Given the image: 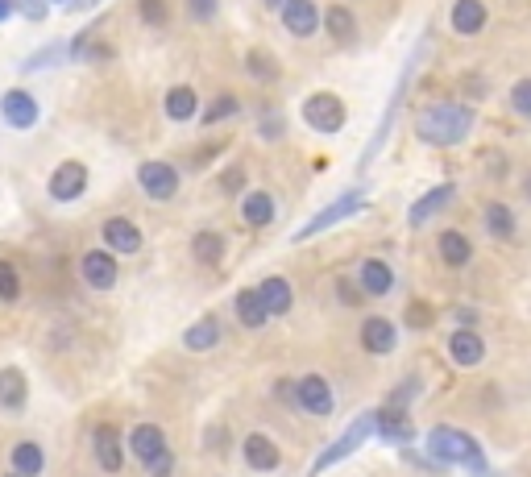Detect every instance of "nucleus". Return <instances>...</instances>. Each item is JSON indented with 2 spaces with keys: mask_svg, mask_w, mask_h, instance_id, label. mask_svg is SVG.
Here are the masks:
<instances>
[{
  "mask_svg": "<svg viewBox=\"0 0 531 477\" xmlns=\"http://www.w3.org/2000/svg\"><path fill=\"white\" fill-rule=\"evenodd\" d=\"M25 407H30V378L17 366H5L0 370V411L21 415Z\"/></svg>",
  "mask_w": 531,
  "mask_h": 477,
  "instance_id": "nucleus-25",
  "label": "nucleus"
},
{
  "mask_svg": "<svg viewBox=\"0 0 531 477\" xmlns=\"http://www.w3.org/2000/svg\"><path fill=\"white\" fill-rule=\"evenodd\" d=\"M258 137H262V142H283V137H287V117H283V108H278V104L258 112Z\"/></svg>",
  "mask_w": 531,
  "mask_h": 477,
  "instance_id": "nucleus-38",
  "label": "nucleus"
},
{
  "mask_svg": "<svg viewBox=\"0 0 531 477\" xmlns=\"http://www.w3.org/2000/svg\"><path fill=\"white\" fill-rule=\"evenodd\" d=\"M274 216H278L274 191H266V187H245L241 191V224L245 229H266V224H274Z\"/></svg>",
  "mask_w": 531,
  "mask_h": 477,
  "instance_id": "nucleus-18",
  "label": "nucleus"
},
{
  "mask_svg": "<svg viewBox=\"0 0 531 477\" xmlns=\"http://www.w3.org/2000/svg\"><path fill=\"white\" fill-rule=\"evenodd\" d=\"M473 125H478V108L461 100H436L415 112V137L432 150H453L465 146Z\"/></svg>",
  "mask_w": 531,
  "mask_h": 477,
  "instance_id": "nucleus-1",
  "label": "nucleus"
},
{
  "mask_svg": "<svg viewBox=\"0 0 531 477\" xmlns=\"http://www.w3.org/2000/svg\"><path fill=\"white\" fill-rule=\"evenodd\" d=\"M295 403L307 411V415H332L337 411V395H332V382L320 378V374H303L295 382Z\"/></svg>",
  "mask_w": 531,
  "mask_h": 477,
  "instance_id": "nucleus-14",
  "label": "nucleus"
},
{
  "mask_svg": "<svg viewBox=\"0 0 531 477\" xmlns=\"http://www.w3.org/2000/svg\"><path fill=\"white\" fill-rule=\"evenodd\" d=\"M349 5H353V0H349Z\"/></svg>",
  "mask_w": 531,
  "mask_h": 477,
  "instance_id": "nucleus-56",
  "label": "nucleus"
},
{
  "mask_svg": "<svg viewBox=\"0 0 531 477\" xmlns=\"http://www.w3.org/2000/svg\"><path fill=\"white\" fill-rule=\"evenodd\" d=\"M519 191H523V200H527V204H531V171H527V175H523V179H519Z\"/></svg>",
  "mask_w": 531,
  "mask_h": 477,
  "instance_id": "nucleus-50",
  "label": "nucleus"
},
{
  "mask_svg": "<svg viewBox=\"0 0 531 477\" xmlns=\"http://www.w3.org/2000/svg\"><path fill=\"white\" fill-rule=\"evenodd\" d=\"M370 208V195H366V187H345L337 200H332L328 208H320L307 224H299V229L291 233V245H303V241H312V237H320V233H328L332 224H341V220H349V216H357V212H366Z\"/></svg>",
  "mask_w": 531,
  "mask_h": 477,
  "instance_id": "nucleus-4",
  "label": "nucleus"
},
{
  "mask_svg": "<svg viewBox=\"0 0 531 477\" xmlns=\"http://www.w3.org/2000/svg\"><path fill=\"white\" fill-rule=\"evenodd\" d=\"M461 92H469V104H478L490 96V79L486 75H465L461 79Z\"/></svg>",
  "mask_w": 531,
  "mask_h": 477,
  "instance_id": "nucleus-45",
  "label": "nucleus"
},
{
  "mask_svg": "<svg viewBox=\"0 0 531 477\" xmlns=\"http://www.w3.org/2000/svg\"><path fill=\"white\" fill-rule=\"evenodd\" d=\"M9 477H21V473H9Z\"/></svg>",
  "mask_w": 531,
  "mask_h": 477,
  "instance_id": "nucleus-55",
  "label": "nucleus"
},
{
  "mask_svg": "<svg viewBox=\"0 0 531 477\" xmlns=\"http://www.w3.org/2000/svg\"><path fill=\"white\" fill-rule=\"evenodd\" d=\"M320 34H328V42L341 46V50L361 42V17L353 13L349 0H328L320 9Z\"/></svg>",
  "mask_w": 531,
  "mask_h": 477,
  "instance_id": "nucleus-8",
  "label": "nucleus"
},
{
  "mask_svg": "<svg viewBox=\"0 0 531 477\" xmlns=\"http://www.w3.org/2000/svg\"><path fill=\"white\" fill-rule=\"evenodd\" d=\"M233 117H241V100H237L233 92H220L208 108H200V125H204V129H216V125H225V121H233Z\"/></svg>",
  "mask_w": 531,
  "mask_h": 477,
  "instance_id": "nucleus-35",
  "label": "nucleus"
},
{
  "mask_svg": "<svg viewBox=\"0 0 531 477\" xmlns=\"http://www.w3.org/2000/svg\"><path fill=\"white\" fill-rule=\"evenodd\" d=\"M220 345V320L216 316H204V320H195L187 332H183V349L187 353H208Z\"/></svg>",
  "mask_w": 531,
  "mask_h": 477,
  "instance_id": "nucleus-33",
  "label": "nucleus"
},
{
  "mask_svg": "<svg viewBox=\"0 0 531 477\" xmlns=\"http://www.w3.org/2000/svg\"><path fill=\"white\" fill-rule=\"evenodd\" d=\"M100 237H104V249H113L117 258H129V254H137V249H142V229H137L129 216H108Z\"/></svg>",
  "mask_w": 531,
  "mask_h": 477,
  "instance_id": "nucleus-20",
  "label": "nucleus"
},
{
  "mask_svg": "<svg viewBox=\"0 0 531 477\" xmlns=\"http://www.w3.org/2000/svg\"><path fill=\"white\" fill-rule=\"evenodd\" d=\"M183 5H187V17L195 25H212L220 17V0H183Z\"/></svg>",
  "mask_w": 531,
  "mask_h": 477,
  "instance_id": "nucleus-42",
  "label": "nucleus"
},
{
  "mask_svg": "<svg viewBox=\"0 0 531 477\" xmlns=\"http://www.w3.org/2000/svg\"><path fill=\"white\" fill-rule=\"evenodd\" d=\"M258 299H262V307H266V316H287V312H291V303H295L291 278L270 274L266 283H258Z\"/></svg>",
  "mask_w": 531,
  "mask_h": 477,
  "instance_id": "nucleus-28",
  "label": "nucleus"
},
{
  "mask_svg": "<svg viewBox=\"0 0 531 477\" xmlns=\"http://www.w3.org/2000/svg\"><path fill=\"white\" fill-rule=\"evenodd\" d=\"M179 183H183V175H179L175 162L146 158L142 166H137V187H142V195L154 200V204H171L179 195Z\"/></svg>",
  "mask_w": 531,
  "mask_h": 477,
  "instance_id": "nucleus-7",
  "label": "nucleus"
},
{
  "mask_svg": "<svg viewBox=\"0 0 531 477\" xmlns=\"http://www.w3.org/2000/svg\"><path fill=\"white\" fill-rule=\"evenodd\" d=\"M225 249H229V241H225V233H216V229H200L191 237V258L200 266H220V262H225Z\"/></svg>",
  "mask_w": 531,
  "mask_h": 477,
  "instance_id": "nucleus-30",
  "label": "nucleus"
},
{
  "mask_svg": "<svg viewBox=\"0 0 531 477\" xmlns=\"http://www.w3.org/2000/svg\"><path fill=\"white\" fill-rule=\"evenodd\" d=\"M299 121L312 129V133H324V137L328 133H341L349 125V104L337 92H328V88L307 92L303 104H299Z\"/></svg>",
  "mask_w": 531,
  "mask_h": 477,
  "instance_id": "nucleus-6",
  "label": "nucleus"
},
{
  "mask_svg": "<svg viewBox=\"0 0 531 477\" xmlns=\"http://www.w3.org/2000/svg\"><path fill=\"white\" fill-rule=\"evenodd\" d=\"M171 0H137V21L146 25V30H166L171 25Z\"/></svg>",
  "mask_w": 531,
  "mask_h": 477,
  "instance_id": "nucleus-37",
  "label": "nucleus"
},
{
  "mask_svg": "<svg viewBox=\"0 0 531 477\" xmlns=\"http://www.w3.org/2000/svg\"><path fill=\"white\" fill-rule=\"evenodd\" d=\"M225 150H229L225 137H220V142H208V146H200V150L191 154V166H195V171H204V166H212V158H216V154H225Z\"/></svg>",
  "mask_w": 531,
  "mask_h": 477,
  "instance_id": "nucleus-44",
  "label": "nucleus"
},
{
  "mask_svg": "<svg viewBox=\"0 0 531 477\" xmlns=\"http://www.w3.org/2000/svg\"><path fill=\"white\" fill-rule=\"evenodd\" d=\"M0 299H5V303L21 299V274H17V266L5 262V258H0Z\"/></svg>",
  "mask_w": 531,
  "mask_h": 477,
  "instance_id": "nucleus-41",
  "label": "nucleus"
},
{
  "mask_svg": "<svg viewBox=\"0 0 531 477\" xmlns=\"http://www.w3.org/2000/svg\"><path fill=\"white\" fill-rule=\"evenodd\" d=\"M146 473H150V477H171V473H175V453H171V444H166L162 453L146 465Z\"/></svg>",
  "mask_w": 531,
  "mask_h": 477,
  "instance_id": "nucleus-47",
  "label": "nucleus"
},
{
  "mask_svg": "<svg viewBox=\"0 0 531 477\" xmlns=\"http://www.w3.org/2000/svg\"><path fill=\"white\" fill-rule=\"evenodd\" d=\"M258 5H262L266 13H278V5H283V0H258Z\"/></svg>",
  "mask_w": 531,
  "mask_h": 477,
  "instance_id": "nucleus-52",
  "label": "nucleus"
},
{
  "mask_svg": "<svg viewBox=\"0 0 531 477\" xmlns=\"http://www.w3.org/2000/svg\"><path fill=\"white\" fill-rule=\"evenodd\" d=\"M403 324L415 328V332H424V328L432 324V307H428V303H411V307H407V316H403Z\"/></svg>",
  "mask_w": 531,
  "mask_h": 477,
  "instance_id": "nucleus-46",
  "label": "nucleus"
},
{
  "mask_svg": "<svg viewBox=\"0 0 531 477\" xmlns=\"http://www.w3.org/2000/svg\"><path fill=\"white\" fill-rule=\"evenodd\" d=\"M241 457L254 473H274L278 465H283V453H278V444L266 432H249L241 440Z\"/></svg>",
  "mask_w": 531,
  "mask_h": 477,
  "instance_id": "nucleus-21",
  "label": "nucleus"
},
{
  "mask_svg": "<svg viewBox=\"0 0 531 477\" xmlns=\"http://www.w3.org/2000/svg\"><path fill=\"white\" fill-rule=\"evenodd\" d=\"M88 183H92V175H88V166L83 162H75V158H67V162H59L50 171V183H46V191H50V200H59V204H75L83 191H88Z\"/></svg>",
  "mask_w": 531,
  "mask_h": 477,
  "instance_id": "nucleus-10",
  "label": "nucleus"
},
{
  "mask_svg": "<svg viewBox=\"0 0 531 477\" xmlns=\"http://www.w3.org/2000/svg\"><path fill=\"white\" fill-rule=\"evenodd\" d=\"M337 291H341V303H361V299H366V295H361V287L357 283H349V278H341V283H337Z\"/></svg>",
  "mask_w": 531,
  "mask_h": 477,
  "instance_id": "nucleus-48",
  "label": "nucleus"
},
{
  "mask_svg": "<svg viewBox=\"0 0 531 477\" xmlns=\"http://www.w3.org/2000/svg\"><path fill=\"white\" fill-rule=\"evenodd\" d=\"M13 17V0H0V25H5Z\"/></svg>",
  "mask_w": 531,
  "mask_h": 477,
  "instance_id": "nucleus-51",
  "label": "nucleus"
},
{
  "mask_svg": "<svg viewBox=\"0 0 531 477\" xmlns=\"http://www.w3.org/2000/svg\"><path fill=\"white\" fill-rule=\"evenodd\" d=\"M13 13H21L25 21H46L50 17V0H13Z\"/></svg>",
  "mask_w": 531,
  "mask_h": 477,
  "instance_id": "nucleus-43",
  "label": "nucleus"
},
{
  "mask_svg": "<svg viewBox=\"0 0 531 477\" xmlns=\"http://www.w3.org/2000/svg\"><path fill=\"white\" fill-rule=\"evenodd\" d=\"M79 274L83 283H88L92 291H113L117 287V254L113 249H88V254L79 258Z\"/></svg>",
  "mask_w": 531,
  "mask_h": 477,
  "instance_id": "nucleus-15",
  "label": "nucleus"
},
{
  "mask_svg": "<svg viewBox=\"0 0 531 477\" xmlns=\"http://www.w3.org/2000/svg\"><path fill=\"white\" fill-rule=\"evenodd\" d=\"M59 63H67V42H50V46H38L30 59L21 63V71L25 75H34V71H46V67H59Z\"/></svg>",
  "mask_w": 531,
  "mask_h": 477,
  "instance_id": "nucleus-36",
  "label": "nucleus"
},
{
  "mask_svg": "<svg viewBox=\"0 0 531 477\" xmlns=\"http://www.w3.org/2000/svg\"><path fill=\"white\" fill-rule=\"evenodd\" d=\"M216 191H220V195H241V191H245V166H241V162L225 166V171L216 175Z\"/></svg>",
  "mask_w": 531,
  "mask_h": 477,
  "instance_id": "nucleus-40",
  "label": "nucleus"
},
{
  "mask_svg": "<svg viewBox=\"0 0 531 477\" xmlns=\"http://www.w3.org/2000/svg\"><path fill=\"white\" fill-rule=\"evenodd\" d=\"M424 453H428L440 469H449V465H461V469H469V473H486V469H490L486 448L473 440L469 432L449 428V424H440V428H432V432L424 436Z\"/></svg>",
  "mask_w": 531,
  "mask_h": 477,
  "instance_id": "nucleus-3",
  "label": "nucleus"
},
{
  "mask_svg": "<svg viewBox=\"0 0 531 477\" xmlns=\"http://www.w3.org/2000/svg\"><path fill=\"white\" fill-rule=\"evenodd\" d=\"M357 287H361V295H370V299H386L390 291H395V270H390V262H382V258H361Z\"/></svg>",
  "mask_w": 531,
  "mask_h": 477,
  "instance_id": "nucleus-22",
  "label": "nucleus"
},
{
  "mask_svg": "<svg viewBox=\"0 0 531 477\" xmlns=\"http://www.w3.org/2000/svg\"><path fill=\"white\" fill-rule=\"evenodd\" d=\"M453 200H457V183H436L432 191H424V195H419V200L407 208V229H424V224L436 220Z\"/></svg>",
  "mask_w": 531,
  "mask_h": 477,
  "instance_id": "nucleus-16",
  "label": "nucleus"
},
{
  "mask_svg": "<svg viewBox=\"0 0 531 477\" xmlns=\"http://www.w3.org/2000/svg\"><path fill=\"white\" fill-rule=\"evenodd\" d=\"M507 108H511V117H519L523 125H531V75H523V79L511 83Z\"/></svg>",
  "mask_w": 531,
  "mask_h": 477,
  "instance_id": "nucleus-39",
  "label": "nucleus"
},
{
  "mask_svg": "<svg viewBox=\"0 0 531 477\" xmlns=\"http://www.w3.org/2000/svg\"><path fill=\"white\" fill-rule=\"evenodd\" d=\"M92 453H96V465L104 473H121L125 469V440H121L117 424H96V432H92Z\"/></svg>",
  "mask_w": 531,
  "mask_h": 477,
  "instance_id": "nucleus-17",
  "label": "nucleus"
},
{
  "mask_svg": "<svg viewBox=\"0 0 531 477\" xmlns=\"http://www.w3.org/2000/svg\"><path fill=\"white\" fill-rule=\"evenodd\" d=\"M88 5H96V0H71L67 9H75V13H79V9H88Z\"/></svg>",
  "mask_w": 531,
  "mask_h": 477,
  "instance_id": "nucleus-53",
  "label": "nucleus"
},
{
  "mask_svg": "<svg viewBox=\"0 0 531 477\" xmlns=\"http://www.w3.org/2000/svg\"><path fill=\"white\" fill-rule=\"evenodd\" d=\"M166 448V432L158 428V424H137L133 432H129V453L142 461V465H150L158 453Z\"/></svg>",
  "mask_w": 531,
  "mask_h": 477,
  "instance_id": "nucleus-29",
  "label": "nucleus"
},
{
  "mask_svg": "<svg viewBox=\"0 0 531 477\" xmlns=\"http://www.w3.org/2000/svg\"><path fill=\"white\" fill-rule=\"evenodd\" d=\"M482 229L494 237V241H511L519 233V216L511 204H502V200H486L482 208Z\"/></svg>",
  "mask_w": 531,
  "mask_h": 477,
  "instance_id": "nucleus-27",
  "label": "nucleus"
},
{
  "mask_svg": "<svg viewBox=\"0 0 531 477\" xmlns=\"http://www.w3.org/2000/svg\"><path fill=\"white\" fill-rule=\"evenodd\" d=\"M233 312H237V324L241 328H249V332H258V328H266V307H262V299H258V287H245V291H237V299H233Z\"/></svg>",
  "mask_w": 531,
  "mask_h": 477,
  "instance_id": "nucleus-32",
  "label": "nucleus"
},
{
  "mask_svg": "<svg viewBox=\"0 0 531 477\" xmlns=\"http://www.w3.org/2000/svg\"><path fill=\"white\" fill-rule=\"evenodd\" d=\"M436 254L449 270H465L473 262V241L465 237V229H444L436 237Z\"/></svg>",
  "mask_w": 531,
  "mask_h": 477,
  "instance_id": "nucleus-26",
  "label": "nucleus"
},
{
  "mask_svg": "<svg viewBox=\"0 0 531 477\" xmlns=\"http://www.w3.org/2000/svg\"><path fill=\"white\" fill-rule=\"evenodd\" d=\"M374 436H382L386 444H411L415 440V428H411V415H407V407H378V424H374Z\"/></svg>",
  "mask_w": 531,
  "mask_h": 477,
  "instance_id": "nucleus-24",
  "label": "nucleus"
},
{
  "mask_svg": "<svg viewBox=\"0 0 531 477\" xmlns=\"http://www.w3.org/2000/svg\"><path fill=\"white\" fill-rule=\"evenodd\" d=\"M0 121H5L9 129L25 133V129H34L42 121V104L34 100V92H25V88H13L0 96Z\"/></svg>",
  "mask_w": 531,
  "mask_h": 477,
  "instance_id": "nucleus-12",
  "label": "nucleus"
},
{
  "mask_svg": "<svg viewBox=\"0 0 531 477\" xmlns=\"http://www.w3.org/2000/svg\"><path fill=\"white\" fill-rule=\"evenodd\" d=\"M490 25V5L486 0H449V30L453 38H482Z\"/></svg>",
  "mask_w": 531,
  "mask_h": 477,
  "instance_id": "nucleus-11",
  "label": "nucleus"
},
{
  "mask_svg": "<svg viewBox=\"0 0 531 477\" xmlns=\"http://www.w3.org/2000/svg\"><path fill=\"white\" fill-rule=\"evenodd\" d=\"M9 461H13V473H21V477H38V473L46 469V453H42V444H38V440H21V444H13Z\"/></svg>",
  "mask_w": 531,
  "mask_h": 477,
  "instance_id": "nucleus-34",
  "label": "nucleus"
},
{
  "mask_svg": "<svg viewBox=\"0 0 531 477\" xmlns=\"http://www.w3.org/2000/svg\"><path fill=\"white\" fill-rule=\"evenodd\" d=\"M50 5H71V0H50Z\"/></svg>",
  "mask_w": 531,
  "mask_h": 477,
  "instance_id": "nucleus-54",
  "label": "nucleus"
},
{
  "mask_svg": "<svg viewBox=\"0 0 531 477\" xmlns=\"http://www.w3.org/2000/svg\"><path fill=\"white\" fill-rule=\"evenodd\" d=\"M357 341L370 357H390L399 349V324L386 320V316H366L357 328Z\"/></svg>",
  "mask_w": 531,
  "mask_h": 477,
  "instance_id": "nucleus-13",
  "label": "nucleus"
},
{
  "mask_svg": "<svg viewBox=\"0 0 531 477\" xmlns=\"http://www.w3.org/2000/svg\"><path fill=\"white\" fill-rule=\"evenodd\" d=\"M278 25L295 42H312L320 34V5L316 0H283L278 5Z\"/></svg>",
  "mask_w": 531,
  "mask_h": 477,
  "instance_id": "nucleus-9",
  "label": "nucleus"
},
{
  "mask_svg": "<svg viewBox=\"0 0 531 477\" xmlns=\"http://www.w3.org/2000/svg\"><path fill=\"white\" fill-rule=\"evenodd\" d=\"M245 75L254 79L258 88H274V83L283 79V67H278V59H274L270 50L258 46V50H249V54H245Z\"/></svg>",
  "mask_w": 531,
  "mask_h": 477,
  "instance_id": "nucleus-31",
  "label": "nucleus"
},
{
  "mask_svg": "<svg viewBox=\"0 0 531 477\" xmlns=\"http://www.w3.org/2000/svg\"><path fill=\"white\" fill-rule=\"evenodd\" d=\"M449 357H453V366H461V370H478L486 361L482 332L478 328H453L449 332Z\"/></svg>",
  "mask_w": 531,
  "mask_h": 477,
  "instance_id": "nucleus-19",
  "label": "nucleus"
},
{
  "mask_svg": "<svg viewBox=\"0 0 531 477\" xmlns=\"http://www.w3.org/2000/svg\"><path fill=\"white\" fill-rule=\"evenodd\" d=\"M428 46H432V30H424L419 34V42H415V50L407 54V63H403V75H399V83H395V92H390V100H386V108H382V117H378V129H374V137L366 142V150H361V158H357V175H366L370 166H374V158L386 150V142H390V133H395V117H399V108H403V100H407V92H411V79H415V67L424 63V54H428Z\"/></svg>",
  "mask_w": 531,
  "mask_h": 477,
  "instance_id": "nucleus-2",
  "label": "nucleus"
},
{
  "mask_svg": "<svg viewBox=\"0 0 531 477\" xmlns=\"http://www.w3.org/2000/svg\"><path fill=\"white\" fill-rule=\"evenodd\" d=\"M457 324L461 328H473V324H478V312H473V307H457Z\"/></svg>",
  "mask_w": 531,
  "mask_h": 477,
  "instance_id": "nucleus-49",
  "label": "nucleus"
},
{
  "mask_svg": "<svg viewBox=\"0 0 531 477\" xmlns=\"http://www.w3.org/2000/svg\"><path fill=\"white\" fill-rule=\"evenodd\" d=\"M162 112H166V121H175V125H187L200 117V92L191 88V83H175V88H166L162 96Z\"/></svg>",
  "mask_w": 531,
  "mask_h": 477,
  "instance_id": "nucleus-23",
  "label": "nucleus"
},
{
  "mask_svg": "<svg viewBox=\"0 0 531 477\" xmlns=\"http://www.w3.org/2000/svg\"><path fill=\"white\" fill-rule=\"evenodd\" d=\"M374 424H378V407H370V411H357L353 415V424L332 440V444H324V453L312 461V477H320V473H328L332 465H341V461H349L361 444H366L370 436H374Z\"/></svg>",
  "mask_w": 531,
  "mask_h": 477,
  "instance_id": "nucleus-5",
  "label": "nucleus"
}]
</instances>
